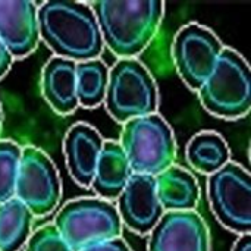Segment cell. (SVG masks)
<instances>
[{
    "instance_id": "6da1fadb",
    "label": "cell",
    "mask_w": 251,
    "mask_h": 251,
    "mask_svg": "<svg viewBox=\"0 0 251 251\" xmlns=\"http://www.w3.org/2000/svg\"><path fill=\"white\" fill-rule=\"evenodd\" d=\"M40 38L56 54L75 63L99 59L104 43L88 3L50 0L38 6Z\"/></svg>"
},
{
    "instance_id": "7a4b0ae2",
    "label": "cell",
    "mask_w": 251,
    "mask_h": 251,
    "mask_svg": "<svg viewBox=\"0 0 251 251\" xmlns=\"http://www.w3.org/2000/svg\"><path fill=\"white\" fill-rule=\"evenodd\" d=\"M93 9L104 46L119 59H134L154 38L165 13L157 0H100Z\"/></svg>"
},
{
    "instance_id": "3957f363",
    "label": "cell",
    "mask_w": 251,
    "mask_h": 251,
    "mask_svg": "<svg viewBox=\"0 0 251 251\" xmlns=\"http://www.w3.org/2000/svg\"><path fill=\"white\" fill-rule=\"evenodd\" d=\"M204 109L222 119H240L251 106V76L246 59L224 47L212 74L197 90Z\"/></svg>"
},
{
    "instance_id": "277c9868",
    "label": "cell",
    "mask_w": 251,
    "mask_h": 251,
    "mask_svg": "<svg viewBox=\"0 0 251 251\" xmlns=\"http://www.w3.org/2000/svg\"><path fill=\"white\" fill-rule=\"evenodd\" d=\"M53 226L72 251L121 238L122 222L116 207L103 199H76L56 215Z\"/></svg>"
},
{
    "instance_id": "5b68a950",
    "label": "cell",
    "mask_w": 251,
    "mask_h": 251,
    "mask_svg": "<svg viewBox=\"0 0 251 251\" xmlns=\"http://www.w3.org/2000/svg\"><path fill=\"white\" fill-rule=\"evenodd\" d=\"M119 144L132 174L157 176L174 166L175 137L169 124L157 113L128 121Z\"/></svg>"
},
{
    "instance_id": "8992f818",
    "label": "cell",
    "mask_w": 251,
    "mask_h": 251,
    "mask_svg": "<svg viewBox=\"0 0 251 251\" xmlns=\"http://www.w3.org/2000/svg\"><path fill=\"white\" fill-rule=\"evenodd\" d=\"M109 115L122 124L153 115L159 106V91L149 69L137 59H119L109 69L104 96Z\"/></svg>"
},
{
    "instance_id": "52a82bcc",
    "label": "cell",
    "mask_w": 251,
    "mask_h": 251,
    "mask_svg": "<svg viewBox=\"0 0 251 251\" xmlns=\"http://www.w3.org/2000/svg\"><path fill=\"white\" fill-rule=\"evenodd\" d=\"M209 201L213 215L229 231H251V181L249 171L228 162L209 176Z\"/></svg>"
},
{
    "instance_id": "ba28073f",
    "label": "cell",
    "mask_w": 251,
    "mask_h": 251,
    "mask_svg": "<svg viewBox=\"0 0 251 251\" xmlns=\"http://www.w3.org/2000/svg\"><path fill=\"white\" fill-rule=\"evenodd\" d=\"M60 197V178L51 159L37 147L29 146L22 149L15 199H18L32 216H46L57 207Z\"/></svg>"
},
{
    "instance_id": "9c48e42d",
    "label": "cell",
    "mask_w": 251,
    "mask_h": 251,
    "mask_svg": "<svg viewBox=\"0 0 251 251\" xmlns=\"http://www.w3.org/2000/svg\"><path fill=\"white\" fill-rule=\"evenodd\" d=\"M222 50L213 31L200 24H188L175 35L172 57L182 81L197 91L212 74Z\"/></svg>"
},
{
    "instance_id": "30bf717a",
    "label": "cell",
    "mask_w": 251,
    "mask_h": 251,
    "mask_svg": "<svg viewBox=\"0 0 251 251\" xmlns=\"http://www.w3.org/2000/svg\"><path fill=\"white\" fill-rule=\"evenodd\" d=\"M149 251H210L209 229L197 212H165L150 232Z\"/></svg>"
},
{
    "instance_id": "8fae6325",
    "label": "cell",
    "mask_w": 251,
    "mask_h": 251,
    "mask_svg": "<svg viewBox=\"0 0 251 251\" xmlns=\"http://www.w3.org/2000/svg\"><path fill=\"white\" fill-rule=\"evenodd\" d=\"M116 200L122 225L140 235L150 234L165 213L156 193V176L132 174Z\"/></svg>"
},
{
    "instance_id": "7c38bea8",
    "label": "cell",
    "mask_w": 251,
    "mask_h": 251,
    "mask_svg": "<svg viewBox=\"0 0 251 251\" xmlns=\"http://www.w3.org/2000/svg\"><path fill=\"white\" fill-rule=\"evenodd\" d=\"M37 10L31 0H0V40L13 59L31 54L38 46Z\"/></svg>"
},
{
    "instance_id": "4fadbf2b",
    "label": "cell",
    "mask_w": 251,
    "mask_h": 251,
    "mask_svg": "<svg viewBox=\"0 0 251 251\" xmlns=\"http://www.w3.org/2000/svg\"><path fill=\"white\" fill-rule=\"evenodd\" d=\"M103 146L101 135L87 124H76L66 132L63 141L66 168L78 185L90 188Z\"/></svg>"
},
{
    "instance_id": "5bb4252c",
    "label": "cell",
    "mask_w": 251,
    "mask_h": 251,
    "mask_svg": "<svg viewBox=\"0 0 251 251\" xmlns=\"http://www.w3.org/2000/svg\"><path fill=\"white\" fill-rule=\"evenodd\" d=\"M75 66V62L54 56L43 68V97L47 104L59 115H69L79 106L76 99Z\"/></svg>"
},
{
    "instance_id": "9a60e30c",
    "label": "cell",
    "mask_w": 251,
    "mask_h": 251,
    "mask_svg": "<svg viewBox=\"0 0 251 251\" xmlns=\"http://www.w3.org/2000/svg\"><path fill=\"white\" fill-rule=\"evenodd\" d=\"M131 175L132 172L121 144L118 141H104L90 185L99 194V199L107 201L118 199Z\"/></svg>"
},
{
    "instance_id": "2e32d148",
    "label": "cell",
    "mask_w": 251,
    "mask_h": 251,
    "mask_svg": "<svg viewBox=\"0 0 251 251\" xmlns=\"http://www.w3.org/2000/svg\"><path fill=\"white\" fill-rule=\"evenodd\" d=\"M156 193L163 212H193L200 200L196 178L178 166H171L156 176Z\"/></svg>"
},
{
    "instance_id": "e0dca14e",
    "label": "cell",
    "mask_w": 251,
    "mask_h": 251,
    "mask_svg": "<svg viewBox=\"0 0 251 251\" xmlns=\"http://www.w3.org/2000/svg\"><path fill=\"white\" fill-rule=\"evenodd\" d=\"M229 147L216 132H200L187 146V162L201 174L212 175L229 162Z\"/></svg>"
},
{
    "instance_id": "ac0fdd59",
    "label": "cell",
    "mask_w": 251,
    "mask_h": 251,
    "mask_svg": "<svg viewBox=\"0 0 251 251\" xmlns=\"http://www.w3.org/2000/svg\"><path fill=\"white\" fill-rule=\"evenodd\" d=\"M32 215L18 200L0 204V251H18L31 237Z\"/></svg>"
},
{
    "instance_id": "d6986e66",
    "label": "cell",
    "mask_w": 251,
    "mask_h": 251,
    "mask_svg": "<svg viewBox=\"0 0 251 251\" xmlns=\"http://www.w3.org/2000/svg\"><path fill=\"white\" fill-rule=\"evenodd\" d=\"M76 99L78 104L93 109L104 101L109 68L101 59H91L78 62L75 66Z\"/></svg>"
},
{
    "instance_id": "ffe728a7",
    "label": "cell",
    "mask_w": 251,
    "mask_h": 251,
    "mask_svg": "<svg viewBox=\"0 0 251 251\" xmlns=\"http://www.w3.org/2000/svg\"><path fill=\"white\" fill-rule=\"evenodd\" d=\"M21 147L10 140H0V204L15 197Z\"/></svg>"
},
{
    "instance_id": "44dd1931",
    "label": "cell",
    "mask_w": 251,
    "mask_h": 251,
    "mask_svg": "<svg viewBox=\"0 0 251 251\" xmlns=\"http://www.w3.org/2000/svg\"><path fill=\"white\" fill-rule=\"evenodd\" d=\"M25 251H72L51 225L41 226L26 241Z\"/></svg>"
},
{
    "instance_id": "7402d4cb",
    "label": "cell",
    "mask_w": 251,
    "mask_h": 251,
    "mask_svg": "<svg viewBox=\"0 0 251 251\" xmlns=\"http://www.w3.org/2000/svg\"><path fill=\"white\" fill-rule=\"evenodd\" d=\"M81 251H131V249L122 238H116V240H112L107 243H101V244L87 247Z\"/></svg>"
},
{
    "instance_id": "603a6c76",
    "label": "cell",
    "mask_w": 251,
    "mask_h": 251,
    "mask_svg": "<svg viewBox=\"0 0 251 251\" xmlns=\"http://www.w3.org/2000/svg\"><path fill=\"white\" fill-rule=\"evenodd\" d=\"M12 63H13V57L7 50V47L4 46V43L0 40V79L9 72Z\"/></svg>"
},
{
    "instance_id": "cb8c5ba5",
    "label": "cell",
    "mask_w": 251,
    "mask_h": 251,
    "mask_svg": "<svg viewBox=\"0 0 251 251\" xmlns=\"http://www.w3.org/2000/svg\"><path fill=\"white\" fill-rule=\"evenodd\" d=\"M232 251H251V237L250 234H244L240 235V238L237 240L234 250Z\"/></svg>"
},
{
    "instance_id": "d4e9b609",
    "label": "cell",
    "mask_w": 251,
    "mask_h": 251,
    "mask_svg": "<svg viewBox=\"0 0 251 251\" xmlns=\"http://www.w3.org/2000/svg\"><path fill=\"white\" fill-rule=\"evenodd\" d=\"M1 124H3V112H1V106H0V129H1Z\"/></svg>"
}]
</instances>
